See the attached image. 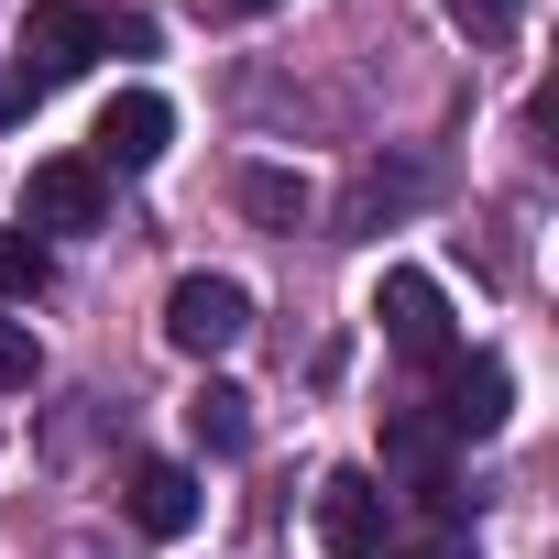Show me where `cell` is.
<instances>
[{"label":"cell","mask_w":559,"mask_h":559,"mask_svg":"<svg viewBox=\"0 0 559 559\" xmlns=\"http://www.w3.org/2000/svg\"><path fill=\"white\" fill-rule=\"evenodd\" d=\"M110 219V176L88 165V154H56V165H34V187H23V230L45 241V230H99Z\"/></svg>","instance_id":"cell-6"},{"label":"cell","mask_w":559,"mask_h":559,"mask_svg":"<svg viewBox=\"0 0 559 559\" xmlns=\"http://www.w3.org/2000/svg\"><path fill=\"white\" fill-rule=\"evenodd\" d=\"M99 67V12L88 0H34V23H23V88H67V78H88Z\"/></svg>","instance_id":"cell-1"},{"label":"cell","mask_w":559,"mask_h":559,"mask_svg":"<svg viewBox=\"0 0 559 559\" xmlns=\"http://www.w3.org/2000/svg\"><path fill=\"white\" fill-rule=\"evenodd\" d=\"M45 286H56V241L0 230V297H45Z\"/></svg>","instance_id":"cell-13"},{"label":"cell","mask_w":559,"mask_h":559,"mask_svg":"<svg viewBox=\"0 0 559 559\" xmlns=\"http://www.w3.org/2000/svg\"><path fill=\"white\" fill-rule=\"evenodd\" d=\"M209 12H230V23H252V12H286V0H209Z\"/></svg>","instance_id":"cell-19"},{"label":"cell","mask_w":559,"mask_h":559,"mask_svg":"<svg viewBox=\"0 0 559 559\" xmlns=\"http://www.w3.org/2000/svg\"><path fill=\"white\" fill-rule=\"evenodd\" d=\"M428 198H439V165H428V154H373V165L341 187V230H352V241H362V230H395V219L428 209Z\"/></svg>","instance_id":"cell-4"},{"label":"cell","mask_w":559,"mask_h":559,"mask_svg":"<svg viewBox=\"0 0 559 559\" xmlns=\"http://www.w3.org/2000/svg\"><path fill=\"white\" fill-rule=\"evenodd\" d=\"M187 439H198L209 461L252 450V395H241V384H198V395H187Z\"/></svg>","instance_id":"cell-11"},{"label":"cell","mask_w":559,"mask_h":559,"mask_svg":"<svg viewBox=\"0 0 559 559\" xmlns=\"http://www.w3.org/2000/svg\"><path fill=\"white\" fill-rule=\"evenodd\" d=\"M165 143H176V110H165L154 88H121V99L99 110V154H88V165H99V176H110V165H121V176H143Z\"/></svg>","instance_id":"cell-9"},{"label":"cell","mask_w":559,"mask_h":559,"mask_svg":"<svg viewBox=\"0 0 559 559\" xmlns=\"http://www.w3.org/2000/svg\"><path fill=\"white\" fill-rule=\"evenodd\" d=\"M319 548L330 559H384L395 548V493L373 472H330L319 483Z\"/></svg>","instance_id":"cell-3"},{"label":"cell","mask_w":559,"mask_h":559,"mask_svg":"<svg viewBox=\"0 0 559 559\" xmlns=\"http://www.w3.org/2000/svg\"><path fill=\"white\" fill-rule=\"evenodd\" d=\"M241 330H252V297L230 286V274H176V297H165V341H176L187 362H219Z\"/></svg>","instance_id":"cell-2"},{"label":"cell","mask_w":559,"mask_h":559,"mask_svg":"<svg viewBox=\"0 0 559 559\" xmlns=\"http://www.w3.org/2000/svg\"><path fill=\"white\" fill-rule=\"evenodd\" d=\"M121 504H132L143 537H187V526H198V472H187V461H132Z\"/></svg>","instance_id":"cell-10"},{"label":"cell","mask_w":559,"mask_h":559,"mask_svg":"<svg viewBox=\"0 0 559 559\" xmlns=\"http://www.w3.org/2000/svg\"><path fill=\"white\" fill-rule=\"evenodd\" d=\"M461 34H483V45H504V34H515V0H461Z\"/></svg>","instance_id":"cell-16"},{"label":"cell","mask_w":559,"mask_h":559,"mask_svg":"<svg viewBox=\"0 0 559 559\" xmlns=\"http://www.w3.org/2000/svg\"><path fill=\"white\" fill-rule=\"evenodd\" d=\"M23 384H34V330L0 319V395H23Z\"/></svg>","instance_id":"cell-14"},{"label":"cell","mask_w":559,"mask_h":559,"mask_svg":"<svg viewBox=\"0 0 559 559\" xmlns=\"http://www.w3.org/2000/svg\"><path fill=\"white\" fill-rule=\"evenodd\" d=\"M450 439H493L504 417H515V373L493 362V352H450L439 362V406H428Z\"/></svg>","instance_id":"cell-5"},{"label":"cell","mask_w":559,"mask_h":559,"mask_svg":"<svg viewBox=\"0 0 559 559\" xmlns=\"http://www.w3.org/2000/svg\"><path fill=\"white\" fill-rule=\"evenodd\" d=\"M373 319H384V341H395L406 362H450V297L428 286L417 263H395L384 286H373Z\"/></svg>","instance_id":"cell-7"},{"label":"cell","mask_w":559,"mask_h":559,"mask_svg":"<svg viewBox=\"0 0 559 559\" xmlns=\"http://www.w3.org/2000/svg\"><path fill=\"white\" fill-rule=\"evenodd\" d=\"M23 110H34V88H23V78H0V132H12Z\"/></svg>","instance_id":"cell-17"},{"label":"cell","mask_w":559,"mask_h":559,"mask_svg":"<svg viewBox=\"0 0 559 559\" xmlns=\"http://www.w3.org/2000/svg\"><path fill=\"white\" fill-rule=\"evenodd\" d=\"M384 472H395L406 493H428L439 515H461V483H450V428H439L428 406H395V417H384Z\"/></svg>","instance_id":"cell-8"},{"label":"cell","mask_w":559,"mask_h":559,"mask_svg":"<svg viewBox=\"0 0 559 559\" xmlns=\"http://www.w3.org/2000/svg\"><path fill=\"white\" fill-rule=\"evenodd\" d=\"M241 209H252L263 230H297V219H308V176H274V165H252V176H241Z\"/></svg>","instance_id":"cell-12"},{"label":"cell","mask_w":559,"mask_h":559,"mask_svg":"<svg viewBox=\"0 0 559 559\" xmlns=\"http://www.w3.org/2000/svg\"><path fill=\"white\" fill-rule=\"evenodd\" d=\"M99 56H154V23L143 12H99Z\"/></svg>","instance_id":"cell-15"},{"label":"cell","mask_w":559,"mask_h":559,"mask_svg":"<svg viewBox=\"0 0 559 559\" xmlns=\"http://www.w3.org/2000/svg\"><path fill=\"white\" fill-rule=\"evenodd\" d=\"M406 559H483L472 537H428V548H406Z\"/></svg>","instance_id":"cell-18"}]
</instances>
